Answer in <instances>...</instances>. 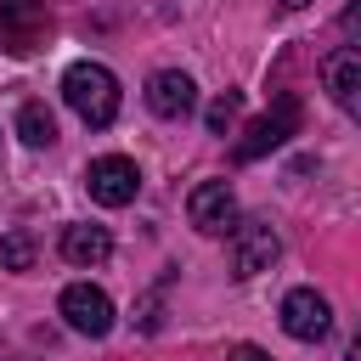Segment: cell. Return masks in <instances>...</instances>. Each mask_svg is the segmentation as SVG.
Segmentation results:
<instances>
[{"instance_id": "6da1fadb", "label": "cell", "mask_w": 361, "mask_h": 361, "mask_svg": "<svg viewBox=\"0 0 361 361\" xmlns=\"http://www.w3.org/2000/svg\"><path fill=\"white\" fill-rule=\"evenodd\" d=\"M62 96H68V107H73L90 130H107V124L118 118V79H113L102 62H73V68L62 73Z\"/></svg>"}, {"instance_id": "7a4b0ae2", "label": "cell", "mask_w": 361, "mask_h": 361, "mask_svg": "<svg viewBox=\"0 0 361 361\" xmlns=\"http://www.w3.org/2000/svg\"><path fill=\"white\" fill-rule=\"evenodd\" d=\"M293 130H299V96H288V90H282V96L271 102V113H259V118L243 130V141L231 147V158H237V164H254V158L276 152Z\"/></svg>"}, {"instance_id": "3957f363", "label": "cell", "mask_w": 361, "mask_h": 361, "mask_svg": "<svg viewBox=\"0 0 361 361\" xmlns=\"http://www.w3.org/2000/svg\"><path fill=\"white\" fill-rule=\"evenodd\" d=\"M276 254H282V237H276L271 220L231 226V276H259V271H271Z\"/></svg>"}, {"instance_id": "277c9868", "label": "cell", "mask_w": 361, "mask_h": 361, "mask_svg": "<svg viewBox=\"0 0 361 361\" xmlns=\"http://www.w3.org/2000/svg\"><path fill=\"white\" fill-rule=\"evenodd\" d=\"M85 186H90V197H96L102 209H124V203H135V192H141V169H135L130 158L107 152V158H96V164L85 169Z\"/></svg>"}, {"instance_id": "5b68a950", "label": "cell", "mask_w": 361, "mask_h": 361, "mask_svg": "<svg viewBox=\"0 0 361 361\" xmlns=\"http://www.w3.org/2000/svg\"><path fill=\"white\" fill-rule=\"evenodd\" d=\"M282 327H288V338H299V344H322V338L333 333V305H327L316 288H293V293L282 299Z\"/></svg>"}, {"instance_id": "8992f818", "label": "cell", "mask_w": 361, "mask_h": 361, "mask_svg": "<svg viewBox=\"0 0 361 361\" xmlns=\"http://www.w3.org/2000/svg\"><path fill=\"white\" fill-rule=\"evenodd\" d=\"M62 316H68V327H73V333H85V338L113 333V299H107L102 288H90V282L62 288Z\"/></svg>"}, {"instance_id": "52a82bcc", "label": "cell", "mask_w": 361, "mask_h": 361, "mask_svg": "<svg viewBox=\"0 0 361 361\" xmlns=\"http://www.w3.org/2000/svg\"><path fill=\"white\" fill-rule=\"evenodd\" d=\"M186 220H192L197 231H226V226L237 220V197H231V186H226V180H203V186H192V197H186Z\"/></svg>"}, {"instance_id": "ba28073f", "label": "cell", "mask_w": 361, "mask_h": 361, "mask_svg": "<svg viewBox=\"0 0 361 361\" xmlns=\"http://www.w3.org/2000/svg\"><path fill=\"white\" fill-rule=\"evenodd\" d=\"M147 107H152L158 118H186V113L197 107V85H192L180 68H164V73L147 79Z\"/></svg>"}, {"instance_id": "9c48e42d", "label": "cell", "mask_w": 361, "mask_h": 361, "mask_svg": "<svg viewBox=\"0 0 361 361\" xmlns=\"http://www.w3.org/2000/svg\"><path fill=\"white\" fill-rule=\"evenodd\" d=\"M322 79H327V90H333V102L344 107V113H355L361 107V56L344 45V51H333L327 62H322Z\"/></svg>"}, {"instance_id": "30bf717a", "label": "cell", "mask_w": 361, "mask_h": 361, "mask_svg": "<svg viewBox=\"0 0 361 361\" xmlns=\"http://www.w3.org/2000/svg\"><path fill=\"white\" fill-rule=\"evenodd\" d=\"M107 254H113L107 226H68V231H62V259H68V265H102Z\"/></svg>"}, {"instance_id": "8fae6325", "label": "cell", "mask_w": 361, "mask_h": 361, "mask_svg": "<svg viewBox=\"0 0 361 361\" xmlns=\"http://www.w3.org/2000/svg\"><path fill=\"white\" fill-rule=\"evenodd\" d=\"M17 135H23L28 147H51V141H56L51 107H45V102H23V107H17Z\"/></svg>"}, {"instance_id": "7c38bea8", "label": "cell", "mask_w": 361, "mask_h": 361, "mask_svg": "<svg viewBox=\"0 0 361 361\" xmlns=\"http://www.w3.org/2000/svg\"><path fill=\"white\" fill-rule=\"evenodd\" d=\"M0 265H6V271H28V265H34V237H28V231L0 237Z\"/></svg>"}, {"instance_id": "4fadbf2b", "label": "cell", "mask_w": 361, "mask_h": 361, "mask_svg": "<svg viewBox=\"0 0 361 361\" xmlns=\"http://www.w3.org/2000/svg\"><path fill=\"white\" fill-rule=\"evenodd\" d=\"M237 107H243V96H237V90H226V96H214V102H209L203 124H209L214 135H226V130H231V118H237Z\"/></svg>"}, {"instance_id": "5bb4252c", "label": "cell", "mask_w": 361, "mask_h": 361, "mask_svg": "<svg viewBox=\"0 0 361 361\" xmlns=\"http://www.w3.org/2000/svg\"><path fill=\"white\" fill-rule=\"evenodd\" d=\"M226 361H271V355H265V350H259V344H237V350H231V355H226Z\"/></svg>"}, {"instance_id": "9a60e30c", "label": "cell", "mask_w": 361, "mask_h": 361, "mask_svg": "<svg viewBox=\"0 0 361 361\" xmlns=\"http://www.w3.org/2000/svg\"><path fill=\"white\" fill-rule=\"evenodd\" d=\"M276 6H282V11H299V6H310V0H276Z\"/></svg>"}]
</instances>
